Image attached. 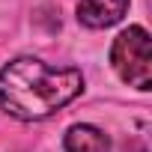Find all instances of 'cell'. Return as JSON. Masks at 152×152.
<instances>
[{
	"mask_svg": "<svg viewBox=\"0 0 152 152\" xmlns=\"http://www.w3.org/2000/svg\"><path fill=\"white\" fill-rule=\"evenodd\" d=\"M110 66L122 84H128L140 93H149V87H152V45H149L146 27L131 24L110 42Z\"/></svg>",
	"mask_w": 152,
	"mask_h": 152,
	"instance_id": "7a4b0ae2",
	"label": "cell"
},
{
	"mask_svg": "<svg viewBox=\"0 0 152 152\" xmlns=\"http://www.w3.org/2000/svg\"><path fill=\"white\" fill-rule=\"evenodd\" d=\"M131 0H81L78 3V24L90 30H107L119 24L128 12Z\"/></svg>",
	"mask_w": 152,
	"mask_h": 152,
	"instance_id": "3957f363",
	"label": "cell"
},
{
	"mask_svg": "<svg viewBox=\"0 0 152 152\" xmlns=\"http://www.w3.org/2000/svg\"><path fill=\"white\" fill-rule=\"evenodd\" d=\"M66 152H110V137L93 122H75L63 137Z\"/></svg>",
	"mask_w": 152,
	"mask_h": 152,
	"instance_id": "277c9868",
	"label": "cell"
},
{
	"mask_svg": "<svg viewBox=\"0 0 152 152\" xmlns=\"http://www.w3.org/2000/svg\"><path fill=\"white\" fill-rule=\"evenodd\" d=\"M84 93V75L75 66H54L39 57H15L0 69V110L39 122Z\"/></svg>",
	"mask_w": 152,
	"mask_h": 152,
	"instance_id": "6da1fadb",
	"label": "cell"
}]
</instances>
